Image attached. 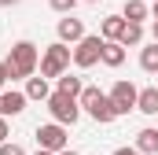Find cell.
<instances>
[{"label":"cell","mask_w":158,"mask_h":155,"mask_svg":"<svg viewBox=\"0 0 158 155\" xmlns=\"http://www.w3.org/2000/svg\"><path fill=\"white\" fill-rule=\"evenodd\" d=\"M33 70H37V44L19 41L11 48V55H7V74L11 78H33Z\"/></svg>","instance_id":"cell-1"},{"label":"cell","mask_w":158,"mask_h":155,"mask_svg":"<svg viewBox=\"0 0 158 155\" xmlns=\"http://www.w3.org/2000/svg\"><path fill=\"white\" fill-rule=\"evenodd\" d=\"M81 107H85L88 115L96 118V122H103V126L118 118V111H114V104H110V96H103L99 89H85V92H81Z\"/></svg>","instance_id":"cell-2"},{"label":"cell","mask_w":158,"mask_h":155,"mask_svg":"<svg viewBox=\"0 0 158 155\" xmlns=\"http://www.w3.org/2000/svg\"><path fill=\"white\" fill-rule=\"evenodd\" d=\"M66 67H70V48L59 41V44H48V52H44V59H40V78L48 81V78H63L66 74Z\"/></svg>","instance_id":"cell-3"},{"label":"cell","mask_w":158,"mask_h":155,"mask_svg":"<svg viewBox=\"0 0 158 155\" xmlns=\"http://www.w3.org/2000/svg\"><path fill=\"white\" fill-rule=\"evenodd\" d=\"M48 111H52V118H55L59 126H74L81 118L77 100H70V96H63V92H52V96H48Z\"/></svg>","instance_id":"cell-4"},{"label":"cell","mask_w":158,"mask_h":155,"mask_svg":"<svg viewBox=\"0 0 158 155\" xmlns=\"http://www.w3.org/2000/svg\"><path fill=\"white\" fill-rule=\"evenodd\" d=\"M37 144H40V152H52V155L66 152V129H63L59 122L37 126Z\"/></svg>","instance_id":"cell-5"},{"label":"cell","mask_w":158,"mask_h":155,"mask_svg":"<svg viewBox=\"0 0 158 155\" xmlns=\"http://www.w3.org/2000/svg\"><path fill=\"white\" fill-rule=\"evenodd\" d=\"M103 44H107L103 37L85 33V37L77 41V48H74V63H77V67H92V63H99V59H103Z\"/></svg>","instance_id":"cell-6"},{"label":"cell","mask_w":158,"mask_h":155,"mask_svg":"<svg viewBox=\"0 0 158 155\" xmlns=\"http://www.w3.org/2000/svg\"><path fill=\"white\" fill-rule=\"evenodd\" d=\"M136 100H140V92H136L132 81H118V85L110 89V104H114L118 115H129V111L136 107Z\"/></svg>","instance_id":"cell-7"},{"label":"cell","mask_w":158,"mask_h":155,"mask_svg":"<svg viewBox=\"0 0 158 155\" xmlns=\"http://www.w3.org/2000/svg\"><path fill=\"white\" fill-rule=\"evenodd\" d=\"M85 37V22L74 19V15H66V19H59V41L66 44V41H81Z\"/></svg>","instance_id":"cell-8"},{"label":"cell","mask_w":158,"mask_h":155,"mask_svg":"<svg viewBox=\"0 0 158 155\" xmlns=\"http://www.w3.org/2000/svg\"><path fill=\"white\" fill-rule=\"evenodd\" d=\"M19 111H26V92H4L0 96V118L4 115H19Z\"/></svg>","instance_id":"cell-9"},{"label":"cell","mask_w":158,"mask_h":155,"mask_svg":"<svg viewBox=\"0 0 158 155\" xmlns=\"http://www.w3.org/2000/svg\"><path fill=\"white\" fill-rule=\"evenodd\" d=\"M136 152L158 155V129H140V133H136Z\"/></svg>","instance_id":"cell-10"},{"label":"cell","mask_w":158,"mask_h":155,"mask_svg":"<svg viewBox=\"0 0 158 155\" xmlns=\"http://www.w3.org/2000/svg\"><path fill=\"white\" fill-rule=\"evenodd\" d=\"M121 30H125V15L103 19V41H121Z\"/></svg>","instance_id":"cell-11"},{"label":"cell","mask_w":158,"mask_h":155,"mask_svg":"<svg viewBox=\"0 0 158 155\" xmlns=\"http://www.w3.org/2000/svg\"><path fill=\"white\" fill-rule=\"evenodd\" d=\"M103 63H107V67H121V63H125V48H121L118 41H107V44H103Z\"/></svg>","instance_id":"cell-12"},{"label":"cell","mask_w":158,"mask_h":155,"mask_svg":"<svg viewBox=\"0 0 158 155\" xmlns=\"http://www.w3.org/2000/svg\"><path fill=\"white\" fill-rule=\"evenodd\" d=\"M136 111H143V115H158V89H143V92H140Z\"/></svg>","instance_id":"cell-13"},{"label":"cell","mask_w":158,"mask_h":155,"mask_svg":"<svg viewBox=\"0 0 158 155\" xmlns=\"http://www.w3.org/2000/svg\"><path fill=\"white\" fill-rule=\"evenodd\" d=\"M59 92H63V96H70V100H77L81 92H85V85H81V78L63 74V78H59Z\"/></svg>","instance_id":"cell-14"},{"label":"cell","mask_w":158,"mask_h":155,"mask_svg":"<svg viewBox=\"0 0 158 155\" xmlns=\"http://www.w3.org/2000/svg\"><path fill=\"white\" fill-rule=\"evenodd\" d=\"M143 19H147V4L143 0H125V22H136L140 26Z\"/></svg>","instance_id":"cell-15"},{"label":"cell","mask_w":158,"mask_h":155,"mask_svg":"<svg viewBox=\"0 0 158 155\" xmlns=\"http://www.w3.org/2000/svg\"><path fill=\"white\" fill-rule=\"evenodd\" d=\"M52 92H48V81L44 78H30V85H26V100H48Z\"/></svg>","instance_id":"cell-16"},{"label":"cell","mask_w":158,"mask_h":155,"mask_svg":"<svg viewBox=\"0 0 158 155\" xmlns=\"http://www.w3.org/2000/svg\"><path fill=\"white\" fill-rule=\"evenodd\" d=\"M143 41V26H136V22H125V30H121V48H129V44H140Z\"/></svg>","instance_id":"cell-17"},{"label":"cell","mask_w":158,"mask_h":155,"mask_svg":"<svg viewBox=\"0 0 158 155\" xmlns=\"http://www.w3.org/2000/svg\"><path fill=\"white\" fill-rule=\"evenodd\" d=\"M140 67H143V70H151V74H158V44H151V48H143V52H140Z\"/></svg>","instance_id":"cell-18"},{"label":"cell","mask_w":158,"mask_h":155,"mask_svg":"<svg viewBox=\"0 0 158 155\" xmlns=\"http://www.w3.org/2000/svg\"><path fill=\"white\" fill-rule=\"evenodd\" d=\"M48 4H52V7H55V11H63V15H70V11H74V4H77V0H48Z\"/></svg>","instance_id":"cell-19"},{"label":"cell","mask_w":158,"mask_h":155,"mask_svg":"<svg viewBox=\"0 0 158 155\" xmlns=\"http://www.w3.org/2000/svg\"><path fill=\"white\" fill-rule=\"evenodd\" d=\"M0 155H22L19 144H0Z\"/></svg>","instance_id":"cell-20"},{"label":"cell","mask_w":158,"mask_h":155,"mask_svg":"<svg viewBox=\"0 0 158 155\" xmlns=\"http://www.w3.org/2000/svg\"><path fill=\"white\" fill-rule=\"evenodd\" d=\"M0 144H7V122L0 118Z\"/></svg>","instance_id":"cell-21"},{"label":"cell","mask_w":158,"mask_h":155,"mask_svg":"<svg viewBox=\"0 0 158 155\" xmlns=\"http://www.w3.org/2000/svg\"><path fill=\"white\" fill-rule=\"evenodd\" d=\"M7 78H11V74H7V63H0V89H4V81H7Z\"/></svg>","instance_id":"cell-22"},{"label":"cell","mask_w":158,"mask_h":155,"mask_svg":"<svg viewBox=\"0 0 158 155\" xmlns=\"http://www.w3.org/2000/svg\"><path fill=\"white\" fill-rule=\"evenodd\" d=\"M114 155H140V152H136V148H118Z\"/></svg>","instance_id":"cell-23"},{"label":"cell","mask_w":158,"mask_h":155,"mask_svg":"<svg viewBox=\"0 0 158 155\" xmlns=\"http://www.w3.org/2000/svg\"><path fill=\"white\" fill-rule=\"evenodd\" d=\"M11 4H19V0H0V7H11Z\"/></svg>","instance_id":"cell-24"},{"label":"cell","mask_w":158,"mask_h":155,"mask_svg":"<svg viewBox=\"0 0 158 155\" xmlns=\"http://www.w3.org/2000/svg\"><path fill=\"white\" fill-rule=\"evenodd\" d=\"M59 155H77V152H70V148H66V152H59Z\"/></svg>","instance_id":"cell-25"},{"label":"cell","mask_w":158,"mask_h":155,"mask_svg":"<svg viewBox=\"0 0 158 155\" xmlns=\"http://www.w3.org/2000/svg\"><path fill=\"white\" fill-rule=\"evenodd\" d=\"M155 44H158V22H155Z\"/></svg>","instance_id":"cell-26"},{"label":"cell","mask_w":158,"mask_h":155,"mask_svg":"<svg viewBox=\"0 0 158 155\" xmlns=\"http://www.w3.org/2000/svg\"><path fill=\"white\" fill-rule=\"evenodd\" d=\"M155 22H158V4H155Z\"/></svg>","instance_id":"cell-27"},{"label":"cell","mask_w":158,"mask_h":155,"mask_svg":"<svg viewBox=\"0 0 158 155\" xmlns=\"http://www.w3.org/2000/svg\"><path fill=\"white\" fill-rule=\"evenodd\" d=\"M37 155H52V152H40V148H37Z\"/></svg>","instance_id":"cell-28"},{"label":"cell","mask_w":158,"mask_h":155,"mask_svg":"<svg viewBox=\"0 0 158 155\" xmlns=\"http://www.w3.org/2000/svg\"><path fill=\"white\" fill-rule=\"evenodd\" d=\"M85 4H96V0H85Z\"/></svg>","instance_id":"cell-29"},{"label":"cell","mask_w":158,"mask_h":155,"mask_svg":"<svg viewBox=\"0 0 158 155\" xmlns=\"http://www.w3.org/2000/svg\"><path fill=\"white\" fill-rule=\"evenodd\" d=\"M155 4H158V0H155Z\"/></svg>","instance_id":"cell-30"},{"label":"cell","mask_w":158,"mask_h":155,"mask_svg":"<svg viewBox=\"0 0 158 155\" xmlns=\"http://www.w3.org/2000/svg\"><path fill=\"white\" fill-rule=\"evenodd\" d=\"M155 89H158V85H155Z\"/></svg>","instance_id":"cell-31"}]
</instances>
